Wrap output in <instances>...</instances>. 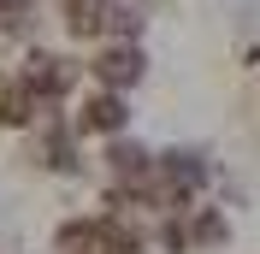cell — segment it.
Segmentation results:
<instances>
[{
    "instance_id": "7a4b0ae2",
    "label": "cell",
    "mask_w": 260,
    "mask_h": 254,
    "mask_svg": "<svg viewBox=\"0 0 260 254\" xmlns=\"http://www.w3.org/2000/svg\"><path fill=\"white\" fill-rule=\"evenodd\" d=\"M95 77L107 83V89H124V83L142 77V53H136V48H107L95 59Z\"/></svg>"
},
{
    "instance_id": "277c9868",
    "label": "cell",
    "mask_w": 260,
    "mask_h": 254,
    "mask_svg": "<svg viewBox=\"0 0 260 254\" xmlns=\"http://www.w3.org/2000/svg\"><path fill=\"white\" fill-rule=\"evenodd\" d=\"M118 124H124V101L118 95H95L83 107V130H118Z\"/></svg>"
},
{
    "instance_id": "5b68a950",
    "label": "cell",
    "mask_w": 260,
    "mask_h": 254,
    "mask_svg": "<svg viewBox=\"0 0 260 254\" xmlns=\"http://www.w3.org/2000/svg\"><path fill=\"white\" fill-rule=\"evenodd\" d=\"M166 183H172V189H195V183H201V160L195 154H166Z\"/></svg>"
},
{
    "instance_id": "52a82bcc",
    "label": "cell",
    "mask_w": 260,
    "mask_h": 254,
    "mask_svg": "<svg viewBox=\"0 0 260 254\" xmlns=\"http://www.w3.org/2000/svg\"><path fill=\"white\" fill-rule=\"evenodd\" d=\"M107 160H113V172L130 177V183H142V177H148V154H142V148H124V142H118Z\"/></svg>"
},
{
    "instance_id": "ba28073f",
    "label": "cell",
    "mask_w": 260,
    "mask_h": 254,
    "mask_svg": "<svg viewBox=\"0 0 260 254\" xmlns=\"http://www.w3.org/2000/svg\"><path fill=\"white\" fill-rule=\"evenodd\" d=\"M195 237H201V242H219V237H225V219H219V213H201Z\"/></svg>"
},
{
    "instance_id": "8992f818",
    "label": "cell",
    "mask_w": 260,
    "mask_h": 254,
    "mask_svg": "<svg viewBox=\"0 0 260 254\" xmlns=\"http://www.w3.org/2000/svg\"><path fill=\"white\" fill-rule=\"evenodd\" d=\"M36 24V0H0V30L6 36H24Z\"/></svg>"
},
{
    "instance_id": "6da1fadb",
    "label": "cell",
    "mask_w": 260,
    "mask_h": 254,
    "mask_svg": "<svg viewBox=\"0 0 260 254\" xmlns=\"http://www.w3.org/2000/svg\"><path fill=\"white\" fill-rule=\"evenodd\" d=\"M65 89H71V65H65V59H53V53H36V59L24 65V95L53 101V95H65Z\"/></svg>"
},
{
    "instance_id": "3957f363",
    "label": "cell",
    "mask_w": 260,
    "mask_h": 254,
    "mask_svg": "<svg viewBox=\"0 0 260 254\" xmlns=\"http://www.w3.org/2000/svg\"><path fill=\"white\" fill-rule=\"evenodd\" d=\"M65 24H71V36L107 30V0H65Z\"/></svg>"
}]
</instances>
